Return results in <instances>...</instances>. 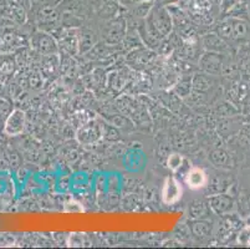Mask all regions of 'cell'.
<instances>
[{
    "mask_svg": "<svg viewBox=\"0 0 250 249\" xmlns=\"http://www.w3.org/2000/svg\"><path fill=\"white\" fill-rule=\"evenodd\" d=\"M214 31L224 40L229 41H243L250 40V22L240 18L226 17L217 23Z\"/></svg>",
    "mask_w": 250,
    "mask_h": 249,
    "instance_id": "6da1fadb",
    "label": "cell"
},
{
    "mask_svg": "<svg viewBox=\"0 0 250 249\" xmlns=\"http://www.w3.org/2000/svg\"><path fill=\"white\" fill-rule=\"evenodd\" d=\"M58 45L70 56H75L80 52V30L77 27H59L55 30Z\"/></svg>",
    "mask_w": 250,
    "mask_h": 249,
    "instance_id": "7a4b0ae2",
    "label": "cell"
},
{
    "mask_svg": "<svg viewBox=\"0 0 250 249\" xmlns=\"http://www.w3.org/2000/svg\"><path fill=\"white\" fill-rule=\"evenodd\" d=\"M207 202H208L210 211L219 217L234 213L236 209L235 197H234V195L229 193V192L208 196Z\"/></svg>",
    "mask_w": 250,
    "mask_h": 249,
    "instance_id": "3957f363",
    "label": "cell"
},
{
    "mask_svg": "<svg viewBox=\"0 0 250 249\" xmlns=\"http://www.w3.org/2000/svg\"><path fill=\"white\" fill-rule=\"evenodd\" d=\"M127 34V23L126 19L122 17L115 18L106 23L104 30H102V38H104L106 45H117L124 41Z\"/></svg>",
    "mask_w": 250,
    "mask_h": 249,
    "instance_id": "277c9868",
    "label": "cell"
},
{
    "mask_svg": "<svg viewBox=\"0 0 250 249\" xmlns=\"http://www.w3.org/2000/svg\"><path fill=\"white\" fill-rule=\"evenodd\" d=\"M183 195V188H182L181 182L176 177H167L165 183H163L162 192V202L167 205H173L181 201Z\"/></svg>",
    "mask_w": 250,
    "mask_h": 249,
    "instance_id": "5b68a950",
    "label": "cell"
},
{
    "mask_svg": "<svg viewBox=\"0 0 250 249\" xmlns=\"http://www.w3.org/2000/svg\"><path fill=\"white\" fill-rule=\"evenodd\" d=\"M223 54L214 51H206L199 58V68L208 75H219L222 74L223 68Z\"/></svg>",
    "mask_w": 250,
    "mask_h": 249,
    "instance_id": "8992f818",
    "label": "cell"
},
{
    "mask_svg": "<svg viewBox=\"0 0 250 249\" xmlns=\"http://www.w3.org/2000/svg\"><path fill=\"white\" fill-rule=\"evenodd\" d=\"M234 181L230 175L227 173H218L212 178H209L208 184H207V195L212 196L217 193H224V192L230 191L231 187L234 186Z\"/></svg>",
    "mask_w": 250,
    "mask_h": 249,
    "instance_id": "52a82bcc",
    "label": "cell"
},
{
    "mask_svg": "<svg viewBox=\"0 0 250 249\" xmlns=\"http://www.w3.org/2000/svg\"><path fill=\"white\" fill-rule=\"evenodd\" d=\"M242 221H244V219L240 216H235V213L223 216L222 222H219V230H218L219 239L222 238L223 241H227V239L230 238L236 230L240 229Z\"/></svg>",
    "mask_w": 250,
    "mask_h": 249,
    "instance_id": "ba28073f",
    "label": "cell"
},
{
    "mask_svg": "<svg viewBox=\"0 0 250 249\" xmlns=\"http://www.w3.org/2000/svg\"><path fill=\"white\" fill-rule=\"evenodd\" d=\"M153 59L154 54L151 51V49H141V47L131 50L127 56V61L129 65H132L136 68H146L152 63Z\"/></svg>",
    "mask_w": 250,
    "mask_h": 249,
    "instance_id": "9c48e42d",
    "label": "cell"
},
{
    "mask_svg": "<svg viewBox=\"0 0 250 249\" xmlns=\"http://www.w3.org/2000/svg\"><path fill=\"white\" fill-rule=\"evenodd\" d=\"M209 181V176L207 175L206 171L203 168L199 167H192L189 168V171L186 175V178H184V182L189 187L190 189H202L206 188L207 184H208Z\"/></svg>",
    "mask_w": 250,
    "mask_h": 249,
    "instance_id": "30bf717a",
    "label": "cell"
},
{
    "mask_svg": "<svg viewBox=\"0 0 250 249\" xmlns=\"http://www.w3.org/2000/svg\"><path fill=\"white\" fill-rule=\"evenodd\" d=\"M202 43H203V46L207 51H214L219 52V54H224V52H227L229 50L228 41L224 40L215 31L206 34V36H203V39H202Z\"/></svg>",
    "mask_w": 250,
    "mask_h": 249,
    "instance_id": "8fae6325",
    "label": "cell"
},
{
    "mask_svg": "<svg viewBox=\"0 0 250 249\" xmlns=\"http://www.w3.org/2000/svg\"><path fill=\"white\" fill-rule=\"evenodd\" d=\"M25 129V113L21 110H14L5 122V132L9 136L20 135Z\"/></svg>",
    "mask_w": 250,
    "mask_h": 249,
    "instance_id": "7c38bea8",
    "label": "cell"
},
{
    "mask_svg": "<svg viewBox=\"0 0 250 249\" xmlns=\"http://www.w3.org/2000/svg\"><path fill=\"white\" fill-rule=\"evenodd\" d=\"M101 135V126L97 125V122H95V121H90L86 125H83V127L79 130L77 138H79L80 142L88 145V143H92L96 140H99Z\"/></svg>",
    "mask_w": 250,
    "mask_h": 249,
    "instance_id": "4fadbf2b",
    "label": "cell"
},
{
    "mask_svg": "<svg viewBox=\"0 0 250 249\" xmlns=\"http://www.w3.org/2000/svg\"><path fill=\"white\" fill-rule=\"evenodd\" d=\"M35 46L39 51L44 52L46 55H56L59 51V45L56 39L45 33L38 34Z\"/></svg>",
    "mask_w": 250,
    "mask_h": 249,
    "instance_id": "5bb4252c",
    "label": "cell"
},
{
    "mask_svg": "<svg viewBox=\"0 0 250 249\" xmlns=\"http://www.w3.org/2000/svg\"><path fill=\"white\" fill-rule=\"evenodd\" d=\"M212 163L220 170H230L234 166V159L226 150H214L209 156Z\"/></svg>",
    "mask_w": 250,
    "mask_h": 249,
    "instance_id": "9a60e30c",
    "label": "cell"
},
{
    "mask_svg": "<svg viewBox=\"0 0 250 249\" xmlns=\"http://www.w3.org/2000/svg\"><path fill=\"white\" fill-rule=\"evenodd\" d=\"M190 230L193 236L198 239H206L212 236L213 227L212 223L207 222L204 219H193V223L190 225Z\"/></svg>",
    "mask_w": 250,
    "mask_h": 249,
    "instance_id": "2e32d148",
    "label": "cell"
},
{
    "mask_svg": "<svg viewBox=\"0 0 250 249\" xmlns=\"http://www.w3.org/2000/svg\"><path fill=\"white\" fill-rule=\"evenodd\" d=\"M210 208L207 201H194L189 204L188 214L192 219H204L210 213Z\"/></svg>",
    "mask_w": 250,
    "mask_h": 249,
    "instance_id": "e0dca14e",
    "label": "cell"
},
{
    "mask_svg": "<svg viewBox=\"0 0 250 249\" xmlns=\"http://www.w3.org/2000/svg\"><path fill=\"white\" fill-rule=\"evenodd\" d=\"M212 75H208L206 72H202V74H197L192 79V89L197 92H206L209 89L212 88Z\"/></svg>",
    "mask_w": 250,
    "mask_h": 249,
    "instance_id": "ac0fdd59",
    "label": "cell"
},
{
    "mask_svg": "<svg viewBox=\"0 0 250 249\" xmlns=\"http://www.w3.org/2000/svg\"><path fill=\"white\" fill-rule=\"evenodd\" d=\"M95 43H96V40H95V35L92 31L80 30V52H86L91 50Z\"/></svg>",
    "mask_w": 250,
    "mask_h": 249,
    "instance_id": "d6986e66",
    "label": "cell"
},
{
    "mask_svg": "<svg viewBox=\"0 0 250 249\" xmlns=\"http://www.w3.org/2000/svg\"><path fill=\"white\" fill-rule=\"evenodd\" d=\"M184 158L182 155L179 154H172L169 157L167 158V166L170 171H173V172H177L179 168L183 166Z\"/></svg>",
    "mask_w": 250,
    "mask_h": 249,
    "instance_id": "ffe728a7",
    "label": "cell"
},
{
    "mask_svg": "<svg viewBox=\"0 0 250 249\" xmlns=\"http://www.w3.org/2000/svg\"><path fill=\"white\" fill-rule=\"evenodd\" d=\"M190 90H192V80H187V81H181L178 85L176 86V91L179 96H188L190 95Z\"/></svg>",
    "mask_w": 250,
    "mask_h": 249,
    "instance_id": "44dd1931",
    "label": "cell"
},
{
    "mask_svg": "<svg viewBox=\"0 0 250 249\" xmlns=\"http://www.w3.org/2000/svg\"><path fill=\"white\" fill-rule=\"evenodd\" d=\"M238 242L242 246H250V226H247L238 233Z\"/></svg>",
    "mask_w": 250,
    "mask_h": 249,
    "instance_id": "7402d4cb",
    "label": "cell"
},
{
    "mask_svg": "<svg viewBox=\"0 0 250 249\" xmlns=\"http://www.w3.org/2000/svg\"><path fill=\"white\" fill-rule=\"evenodd\" d=\"M239 0H222L220 3V13L227 14Z\"/></svg>",
    "mask_w": 250,
    "mask_h": 249,
    "instance_id": "603a6c76",
    "label": "cell"
},
{
    "mask_svg": "<svg viewBox=\"0 0 250 249\" xmlns=\"http://www.w3.org/2000/svg\"><path fill=\"white\" fill-rule=\"evenodd\" d=\"M158 1H161L165 5H174V4H178L181 0H158Z\"/></svg>",
    "mask_w": 250,
    "mask_h": 249,
    "instance_id": "cb8c5ba5",
    "label": "cell"
},
{
    "mask_svg": "<svg viewBox=\"0 0 250 249\" xmlns=\"http://www.w3.org/2000/svg\"><path fill=\"white\" fill-rule=\"evenodd\" d=\"M248 200H249V203H250V191H248Z\"/></svg>",
    "mask_w": 250,
    "mask_h": 249,
    "instance_id": "d4e9b609",
    "label": "cell"
},
{
    "mask_svg": "<svg viewBox=\"0 0 250 249\" xmlns=\"http://www.w3.org/2000/svg\"><path fill=\"white\" fill-rule=\"evenodd\" d=\"M244 1H249V0H244Z\"/></svg>",
    "mask_w": 250,
    "mask_h": 249,
    "instance_id": "484cf974",
    "label": "cell"
}]
</instances>
